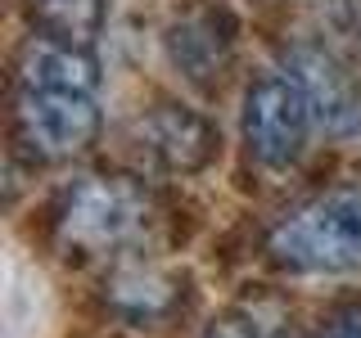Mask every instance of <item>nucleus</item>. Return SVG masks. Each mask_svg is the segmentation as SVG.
Instances as JSON below:
<instances>
[{"label":"nucleus","instance_id":"1","mask_svg":"<svg viewBox=\"0 0 361 338\" xmlns=\"http://www.w3.org/2000/svg\"><path fill=\"white\" fill-rule=\"evenodd\" d=\"M267 257L293 275L361 270V180L330 185L280 217L267 234Z\"/></svg>","mask_w":361,"mask_h":338},{"label":"nucleus","instance_id":"2","mask_svg":"<svg viewBox=\"0 0 361 338\" xmlns=\"http://www.w3.org/2000/svg\"><path fill=\"white\" fill-rule=\"evenodd\" d=\"M154 212L149 189L135 176L118 172H90L63 185L59 203H54V239L63 253H127V248L145 234Z\"/></svg>","mask_w":361,"mask_h":338},{"label":"nucleus","instance_id":"3","mask_svg":"<svg viewBox=\"0 0 361 338\" xmlns=\"http://www.w3.org/2000/svg\"><path fill=\"white\" fill-rule=\"evenodd\" d=\"M99 135L95 95L82 90H14V140L37 163H68L82 158Z\"/></svg>","mask_w":361,"mask_h":338},{"label":"nucleus","instance_id":"4","mask_svg":"<svg viewBox=\"0 0 361 338\" xmlns=\"http://www.w3.org/2000/svg\"><path fill=\"white\" fill-rule=\"evenodd\" d=\"M316 131L307 99L285 73H267L248 86L244 95V144L257 167L267 172H289L307 149V135Z\"/></svg>","mask_w":361,"mask_h":338},{"label":"nucleus","instance_id":"5","mask_svg":"<svg viewBox=\"0 0 361 338\" xmlns=\"http://www.w3.org/2000/svg\"><path fill=\"white\" fill-rule=\"evenodd\" d=\"M280 73L298 86V95L307 99V113L316 122V131L343 135L361 131V82L357 73L338 59L334 45H321V41H293L285 50V68Z\"/></svg>","mask_w":361,"mask_h":338},{"label":"nucleus","instance_id":"6","mask_svg":"<svg viewBox=\"0 0 361 338\" xmlns=\"http://www.w3.org/2000/svg\"><path fill=\"white\" fill-rule=\"evenodd\" d=\"M135 149L163 176H195L217 154V131L185 104H158L135 122Z\"/></svg>","mask_w":361,"mask_h":338},{"label":"nucleus","instance_id":"7","mask_svg":"<svg viewBox=\"0 0 361 338\" xmlns=\"http://www.w3.org/2000/svg\"><path fill=\"white\" fill-rule=\"evenodd\" d=\"M167 54L185 73V82L203 90L221 86L235 63V23L226 9H190L167 27Z\"/></svg>","mask_w":361,"mask_h":338},{"label":"nucleus","instance_id":"8","mask_svg":"<svg viewBox=\"0 0 361 338\" xmlns=\"http://www.w3.org/2000/svg\"><path fill=\"white\" fill-rule=\"evenodd\" d=\"M14 82L32 90H82L95 95L99 86V63L90 54V45H73L59 37H27L14 63Z\"/></svg>","mask_w":361,"mask_h":338},{"label":"nucleus","instance_id":"9","mask_svg":"<svg viewBox=\"0 0 361 338\" xmlns=\"http://www.w3.org/2000/svg\"><path fill=\"white\" fill-rule=\"evenodd\" d=\"M104 302L131 325H154V320H167L180 307V280L158 262L127 257V262L113 266V275L104 284Z\"/></svg>","mask_w":361,"mask_h":338},{"label":"nucleus","instance_id":"10","mask_svg":"<svg viewBox=\"0 0 361 338\" xmlns=\"http://www.w3.org/2000/svg\"><path fill=\"white\" fill-rule=\"evenodd\" d=\"M109 0H27L32 27L45 37H59L73 45H90L104 27Z\"/></svg>","mask_w":361,"mask_h":338},{"label":"nucleus","instance_id":"11","mask_svg":"<svg viewBox=\"0 0 361 338\" xmlns=\"http://www.w3.org/2000/svg\"><path fill=\"white\" fill-rule=\"evenodd\" d=\"M321 338H361V302L338 307L330 320H325V334Z\"/></svg>","mask_w":361,"mask_h":338},{"label":"nucleus","instance_id":"12","mask_svg":"<svg viewBox=\"0 0 361 338\" xmlns=\"http://www.w3.org/2000/svg\"><path fill=\"white\" fill-rule=\"evenodd\" d=\"M203 338H262L253 330V320H244V315H221V320L208 325V334Z\"/></svg>","mask_w":361,"mask_h":338}]
</instances>
